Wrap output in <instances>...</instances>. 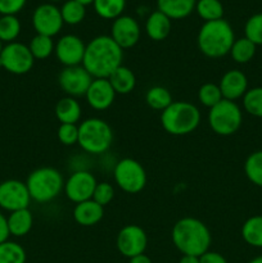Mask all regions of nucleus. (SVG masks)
Here are the masks:
<instances>
[{"label": "nucleus", "instance_id": "nucleus-1", "mask_svg": "<svg viewBox=\"0 0 262 263\" xmlns=\"http://www.w3.org/2000/svg\"><path fill=\"white\" fill-rule=\"evenodd\" d=\"M123 50L109 35H99L86 44L82 67L92 79H108L122 66Z\"/></svg>", "mask_w": 262, "mask_h": 263}, {"label": "nucleus", "instance_id": "nucleus-2", "mask_svg": "<svg viewBox=\"0 0 262 263\" xmlns=\"http://www.w3.org/2000/svg\"><path fill=\"white\" fill-rule=\"evenodd\" d=\"M171 240L184 256L200 257L210 251L212 235L203 221L195 217H182L171 230Z\"/></svg>", "mask_w": 262, "mask_h": 263}, {"label": "nucleus", "instance_id": "nucleus-3", "mask_svg": "<svg viewBox=\"0 0 262 263\" xmlns=\"http://www.w3.org/2000/svg\"><path fill=\"white\" fill-rule=\"evenodd\" d=\"M235 41L233 27L226 20L204 22L198 31L197 45L207 58L217 59L228 55Z\"/></svg>", "mask_w": 262, "mask_h": 263}, {"label": "nucleus", "instance_id": "nucleus-4", "mask_svg": "<svg viewBox=\"0 0 262 263\" xmlns=\"http://www.w3.org/2000/svg\"><path fill=\"white\" fill-rule=\"evenodd\" d=\"M202 115L199 108L190 102H172L161 112V125L167 134L184 136L194 133L199 126Z\"/></svg>", "mask_w": 262, "mask_h": 263}, {"label": "nucleus", "instance_id": "nucleus-5", "mask_svg": "<svg viewBox=\"0 0 262 263\" xmlns=\"http://www.w3.org/2000/svg\"><path fill=\"white\" fill-rule=\"evenodd\" d=\"M26 186L31 199L41 204L49 203L63 192V175L54 167H39L28 175Z\"/></svg>", "mask_w": 262, "mask_h": 263}, {"label": "nucleus", "instance_id": "nucleus-6", "mask_svg": "<svg viewBox=\"0 0 262 263\" xmlns=\"http://www.w3.org/2000/svg\"><path fill=\"white\" fill-rule=\"evenodd\" d=\"M113 143V131L102 118H86L79 125V145L89 156H100Z\"/></svg>", "mask_w": 262, "mask_h": 263}, {"label": "nucleus", "instance_id": "nucleus-7", "mask_svg": "<svg viewBox=\"0 0 262 263\" xmlns=\"http://www.w3.org/2000/svg\"><path fill=\"white\" fill-rule=\"evenodd\" d=\"M208 125L220 136H231L238 133L243 123V110L236 102L222 99L208 110Z\"/></svg>", "mask_w": 262, "mask_h": 263}, {"label": "nucleus", "instance_id": "nucleus-8", "mask_svg": "<svg viewBox=\"0 0 262 263\" xmlns=\"http://www.w3.org/2000/svg\"><path fill=\"white\" fill-rule=\"evenodd\" d=\"M116 185L127 194H138L146 185V172L141 163L133 158H122L113 168Z\"/></svg>", "mask_w": 262, "mask_h": 263}, {"label": "nucleus", "instance_id": "nucleus-9", "mask_svg": "<svg viewBox=\"0 0 262 263\" xmlns=\"http://www.w3.org/2000/svg\"><path fill=\"white\" fill-rule=\"evenodd\" d=\"M35 58L28 45L22 43H9L0 53V67L13 74H26L32 69Z\"/></svg>", "mask_w": 262, "mask_h": 263}, {"label": "nucleus", "instance_id": "nucleus-10", "mask_svg": "<svg viewBox=\"0 0 262 263\" xmlns=\"http://www.w3.org/2000/svg\"><path fill=\"white\" fill-rule=\"evenodd\" d=\"M97 184V177L90 172V170H80V171H73L68 179L64 180L63 192L67 199L77 204L92 199Z\"/></svg>", "mask_w": 262, "mask_h": 263}, {"label": "nucleus", "instance_id": "nucleus-11", "mask_svg": "<svg viewBox=\"0 0 262 263\" xmlns=\"http://www.w3.org/2000/svg\"><path fill=\"white\" fill-rule=\"evenodd\" d=\"M116 247L123 257L130 259L145 253L148 247V235L139 225H126L118 231Z\"/></svg>", "mask_w": 262, "mask_h": 263}, {"label": "nucleus", "instance_id": "nucleus-12", "mask_svg": "<svg viewBox=\"0 0 262 263\" xmlns=\"http://www.w3.org/2000/svg\"><path fill=\"white\" fill-rule=\"evenodd\" d=\"M31 200L26 182L14 179L0 182V208L3 210L9 213L25 210L28 208Z\"/></svg>", "mask_w": 262, "mask_h": 263}, {"label": "nucleus", "instance_id": "nucleus-13", "mask_svg": "<svg viewBox=\"0 0 262 263\" xmlns=\"http://www.w3.org/2000/svg\"><path fill=\"white\" fill-rule=\"evenodd\" d=\"M64 22L62 20L61 9L57 5L45 3L33 10L32 26L38 35L54 37L61 32Z\"/></svg>", "mask_w": 262, "mask_h": 263}, {"label": "nucleus", "instance_id": "nucleus-14", "mask_svg": "<svg viewBox=\"0 0 262 263\" xmlns=\"http://www.w3.org/2000/svg\"><path fill=\"white\" fill-rule=\"evenodd\" d=\"M92 77L89 72L81 66L64 67L58 76V85L67 97L79 98L85 97Z\"/></svg>", "mask_w": 262, "mask_h": 263}, {"label": "nucleus", "instance_id": "nucleus-15", "mask_svg": "<svg viewBox=\"0 0 262 263\" xmlns=\"http://www.w3.org/2000/svg\"><path fill=\"white\" fill-rule=\"evenodd\" d=\"M85 49H86V44L80 36L68 33L59 37V40L57 41L54 54L59 63L63 64L64 67L81 66L84 61Z\"/></svg>", "mask_w": 262, "mask_h": 263}, {"label": "nucleus", "instance_id": "nucleus-16", "mask_svg": "<svg viewBox=\"0 0 262 263\" xmlns=\"http://www.w3.org/2000/svg\"><path fill=\"white\" fill-rule=\"evenodd\" d=\"M110 37L122 50L131 49L139 43L141 36V28L138 21L131 15L122 14L116 18L110 27Z\"/></svg>", "mask_w": 262, "mask_h": 263}, {"label": "nucleus", "instance_id": "nucleus-17", "mask_svg": "<svg viewBox=\"0 0 262 263\" xmlns=\"http://www.w3.org/2000/svg\"><path fill=\"white\" fill-rule=\"evenodd\" d=\"M116 91L113 90L108 79H94L85 94L87 104L94 110L108 109L116 99Z\"/></svg>", "mask_w": 262, "mask_h": 263}, {"label": "nucleus", "instance_id": "nucleus-18", "mask_svg": "<svg viewBox=\"0 0 262 263\" xmlns=\"http://www.w3.org/2000/svg\"><path fill=\"white\" fill-rule=\"evenodd\" d=\"M218 87L223 99L235 102L248 91V79L246 73L239 69H229L220 79Z\"/></svg>", "mask_w": 262, "mask_h": 263}, {"label": "nucleus", "instance_id": "nucleus-19", "mask_svg": "<svg viewBox=\"0 0 262 263\" xmlns=\"http://www.w3.org/2000/svg\"><path fill=\"white\" fill-rule=\"evenodd\" d=\"M72 216H73V220L77 225L90 228V226L98 225L103 220V217H104V207L98 204L92 199L85 200V202L77 203L74 205Z\"/></svg>", "mask_w": 262, "mask_h": 263}, {"label": "nucleus", "instance_id": "nucleus-20", "mask_svg": "<svg viewBox=\"0 0 262 263\" xmlns=\"http://www.w3.org/2000/svg\"><path fill=\"white\" fill-rule=\"evenodd\" d=\"M172 21L159 10L149 13L145 21V33L151 40L163 41L171 33Z\"/></svg>", "mask_w": 262, "mask_h": 263}, {"label": "nucleus", "instance_id": "nucleus-21", "mask_svg": "<svg viewBox=\"0 0 262 263\" xmlns=\"http://www.w3.org/2000/svg\"><path fill=\"white\" fill-rule=\"evenodd\" d=\"M57 120L61 123L77 125L82 116V108L79 100L72 97H64L58 100L54 108Z\"/></svg>", "mask_w": 262, "mask_h": 263}, {"label": "nucleus", "instance_id": "nucleus-22", "mask_svg": "<svg viewBox=\"0 0 262 263\" xmlns=\"http://www.w3.org/2000/svg\"><path fill=\"white\" fill-rule=\"evenodd\" d=\"M197 0H157V10L166 14L171 21L184 20L195 10Z\"/></svg>", "mask_w": 262, "mask_h": 263}, {"label": "nucleus", "instance_id": "nucleus-23", "mask_svg": "<svg viewBox=\"0 0 262 263\" xmlns=\"http://www.w3.org/2000/svg\"><path fill=\"white\" fill-rule=\"evenodd\" d=\"M7 220L10 235L15 236V238L26 236L33 226V216L28 208L10 212Z\"/></svg>", "mask_w": 262, "mask_h": 263}, {"label": "nucleus", "instance_id": "nucleus-24", "mask_svg": "<svg viewBox=\"0 0 262 263\" xmlns=\"http://www.w3.org/2000/svg\"><path fill=\"white\" fill-rule=\"evenodd\" d=\"M110 85L116 94L118 95H127L134 91L136 86V76L128 67L120 66L109 77Z\"/></svg>", "mask_w": 262, "mask_h": 263}, {"label": "nucleus", "instance_id": "nucleus-25", "mask_svg": "<svg viewBox=\"0 0 262 263\" xmlns=\"http://www.w3.org/2000/svg\"><path fill=\"white\" fill-rule=\"evenodd\" d=\"M241 238L253 248H262V215L247 218L241 225Z\"/></svg>", "mask_w": 262, "mask_h": 263}, {"label": "nucleus", "instance_id": "nucleus-26", "mask_svg": "<svg viewBox=\"0 0 262 263\" xmlns=\"http://www.w3.org/2000/svg\"><path fill=\"white\" fill-rule=\"evenodd\" d=\"M92 7L100 18L115 21L125 12L126 0H94Z\"/></svg>", "mask_w": 262, "mask_h": 263}, {"label": "nucleus", "instance_id": "nucleus-27", "mask_svg": "<svg viewBox=\"0 0 262 263\" xmlns=\"http://www.w3.org/2000/svg\"><path fill=\"white\" fill-rule=\"evenodd\" d=\"M174 102L170 90L164 86H152L145 94V103L149 108L163 112Z\"/></svg>", "mask_w": 262, "mask_h": 263}, {"label": "nucleus", "instance_id": "nucleus-28", "mask_svg": "<svg viewBox=\"0 0 262 263\" xmlns=\"http://www.w3.org/2000/svg\"><path fill=\"white\" fill-rule=\"evenodd\" d=\"M257 46L247 37L235 39L233 46L230 49V55L235 63L246 64L251 62L256 55Z\"/></svg>", "mask_w": 262, "mask_h": 263}, {"label": "nucleus", "instance_id": "nucleus-29", "mask_svg": "<svg viewBox=\"0 0 262 263\" xmlns=\"http://www.w3.org/2000/svg\"><path fill=\"white\" fill-rule=\"evenodd\" d=\"M195 12L204 22L222 20L223 5L220 0H197Z\"/></svg>", "mask_w": 262, "mask_h": 263}, {"label": "nucleus", "instance_id": "nucleus-30", "mask_svg": "<svg viewBox=\"0 0 262 263\" xmlns=\"http://www.w3.org/2000/svg\"><path fill=\"white\" fill-rule=\"evenodd\" d=\"M61 9L62 20L69 26H74L81 23L86 15V7L76 0H67L62 4Z\"/></svg>", "mask_w": 262, "mask_h": 263}, {"label": "nucleus", "instance_id": "nucleus-31", "mask_svg": "<svg viewBox=\"0 0 262 263\" xmlns=\"http://www.w3.org/2000/svg\"><path fill=\"white\" fill-rule=\"evenodd\" d=\"M244 174L252 184L262 187V151H256L247 157Z\"/></svg>", "mask_w": 262, "mask_h": 263}, {"label": "nucleus", "instance_id": "nucleus-32", "mask_svg": "<svg viewBox=\"0 0 262 263\" xmlns=\"http://www.w3.org/2000/svg\"><path fill=\"white\" fill-rule=\"evenodd\" d=\"M54 48H55V43L53 41V37L38 35V33L31 39L30 44H28L31 54L33 55V58L39 59V61L49 58L51 54H54Z\"/></svg>", "mask_w": 262, "mask_h": 263}, {"label": "nucleus", "instance_id": "nucleus-33", "mask_svg": "<svg viewBox=\"0 0 262 263\" xmlns=\"http://www.w3.org/2000/svg\"><path fill=\"white\" fill-rule=\"evenodd\" d=\"M27 254L17 241L7 240L0 244V263H26Z\"/></svg>", "mask_w": 262, "mask_h": 263}, {"label": "nucleus", "instance_id": "nucleus-34", "mask_svg": "<svg viewBox=\"0 0 262 263\" xmlns=\"http://www.w3.org/2000/svg\"><path fill=\"white\" fill-rule=\"evenodd\" d=\"M21 33V22L15 15L0 17V40L3 43H14Z\"/></svg>", "mask_w": 262, "mask_h": 263}, {"label": "nucleus", "instance_id": "nucleus-35", "mask_svg": "<svg viewBox=\"0 0 262 263\" xmlns=\"http://www.w3.org/2000/svg\"><path fill=\"white\" fill-rule=\"evenodd\" d=\"M243 108L248 115L262 118V86L252 87L244 94Z\"/></svg>", "mask_w": 262, "mask_h": 263}, {"label": "nucleus", "instance_id": "nucleus-36", "mask_svg": "<svg viewBox=\"0 0 262 263\" xmlns=\"http://www.w3.org/2000/svg\"><path fill=\"white\" fill-rule=\"evenodd\" d=\"M222 94H221V90L218 87L217 84H213V82H205L198 90V102L203 105V107L211 109L212 107H215L216 104L222 100Z\"/></svg>", "mask_w": 262, "mask_h": 263}, {"label": "nucleus", "instance_id": "nucleus-37", "mask_svg": "<svg viewBox=\"0 0 262 263\" xmlns=\"http://www.w3.org/2000/svg\"><path fill=\"white\" fill-rule=\"evenodd\" d=\"M244 37L256 46L262 45V13H256L247 20L244 25Z\"/></svg>", "mask_w": 262, "mask_h": 263}, {"label": "nucleus", "instance_id": "nucleus-38", "mask_svg": "<svg viewBox=\"0 0 262 263\" xmlns=\"http://www.w3.org/2000/svg\"><path fill=\"white\" fill-rule=\"evenodd\" d=\"M115 187L109 182H98L97 186H95L94 194H92V200H95L102 207H105V205H108L112 202L113 198H115Z\"/></svg>", "mask_w": 262, "mask_h": 263}, {"label": "nucleus", "instance_id": "nucleus-39", "mask_svg": "<svg viewBox=\"0 0 262 263\" xmlns=\"http://www.w3.org/2000/svg\"><path fill=\"white\" fill-rule=\"evenodd\" d=\"M59 141L66 146H72L79 143V126L61 123L57 131Z\"/></svg>", "mask_w": 262, "mask_h": 263}, {"label": "nucleus", "instance_id": "nucleus-40", "mask_svg": "<svg viewBox=\"0 0 262 263\" xmlns=\"http://www.w3.org/2000/svg\"><path fill=\"white\" fill-rule=\"evenodd\" d=\"M27 0H0V14L15 15L23 9Z\"/></svg>", "mask_w": 262, "mask_h": 263}, {"label": "nucleus", "instance_id": "nucleus-41", "mask_svg": "<svg viewBox=\"0 0 262 263\" xmlns=\"http://www.w3.org/2000/svg\"><path fill=\"white\" fill-rule=\"evenodd\" d=\"M199 263H228V261L218 252L208 251L199 257Z\"/></svg>", "mask_w": 262, "mask_h": 263}, {"label": "nucleus", "instance_id": "nucleus-42", "mask_svg": "<svg viewBox=\"0 0 262 263\" xmlns=\"http://www.w3.org/2000/svg\"><path fill=\"white\" fill-rule=\"evenodd\" d=\"M10 233L8 229V220L2 212H0V244L7 241L9 239Z\"/></svg>", "mask_w": 262, "mask_h": 263}, {"label": "nucleus", "instance_id": "nucleus-43", "mask_svg": "<svg viewBox=\"0 0 262 263\" xmlns=\"http://www.w3.org/2000/svg\"><path fill=\"white\" fill-rule=\"evenodd\" d=\"M128 263H153V262H152L151 257L146 256L145 253H143L128 259Z\"/></svg>", "mask_w": 262, "mask_h": 263}, {"label": "nucleus", "instance_id": "nucleus-44", "mask_svg": "<svg viewBox=\"0 0 262 263\" xmlns=\"http://www.w3.org/2000/svg\"><path fill=\"white\" fill-rule=\"evenodd\" d=\"M179 263H199V257L195 256H184L179 259Z\"/></svg>", "mask_w": 262, "mask_h": 263}, {"label": "nucleus", "instance_id": "nucleus-45", "mask_svg": "<svg viewBox=\"0 0 262 263\" xmlns=\"http://www.w3.org/2000/svg\"><path fill=\"white\" fill-rule=\"evenodd\" d=\"M248 263H262V256H258V257H254L253 259H251Z\"/></svg>", "mask_w": 262, "mask_h": 263}, {"label": "nucleus", "instance_id": "nucleus-46", "mask_svg": "<svg viewBox=\"0 0 262 263\" xmlns=\"http://www.w3.org/2000/svg\"><path fill=\"white\" fill-rule=\"evenodd\" d=\"M76 2L81 3V4H84L85 7H86V5H89V4H92V2H94V0H76Z\"/></svg>", "mask_w": 262, "mask_h": 263}, {"label": "nucleus", "instance_id": "nucleus-47", "mask_svg": "<svg viewBox=\"0 0 262 263\" xmlns=\"http://www.w3.org/2000/svg\"><path fill=\"white\" fill-rule=\"evenodd\" d=\"M3 48H4V45H3V41H2V40H0V53H2Z\"/></svg>", "mask_w": 262, "mask_h": 263}, {"label": "nucleus", "instance_id": "nucleus-48", "mask_svg": "<svg viewBox=\"0 0 262 263\" xmlns=\"http://www.w3.org/2000/svg\"><path fill=\"white\" fill-rule=\"evenodd\" d=\"M49 2H51V3H57V2H61V0H49Z\"/></svg>", "mask_w": 262, "mask_h": 263}]
</instances>
